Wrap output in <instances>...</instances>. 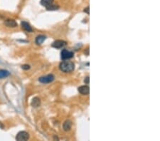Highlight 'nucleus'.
I'll return each mask as SVG.
<instances>
[{
    "label": "nucleus",
    "mask_w": 160,
    "mask_h": 141,
    "mask_svg": "<svg viewBox=\"0 0 160 141\" xmlns=\"http://www.w3.org/2000/svg\"><path fill=\"white\" fill-rule=\"evenodd\" d=\"M59 68H60V70L62 71L63 72L69 73V72H71L74 70L75 64L71 61H63L60 63Z\"/></svg>",
    "instance_id": "nucleus-1"
},
{
    "label": "nucleus",
    "mask_w": 160,
    "mask_h": 141,
    "mask_svg": "<svg viewBox=\"0 0 160 141\" xmlns=\"http://www.w3.org/2000/svg\"><path fill=\"white\" fill-rule=\"evenodd\" d=\"M29 139V134L26 131H20L16 136V140L18 141H28Z\"/></svg>",
    "instance_id": "nucleus-2"
},
{
    "label": "nucleus",
    "mask_w": 160,
    "mask_h": 141,
    "mask_svg": "<svg viewBox=\"0 0 160 141\" xmlns=\"http://www.w3.org/2000/svg\"><path fill=\"white\" fill-rule=\"evenodd\" d=\"M74 56V53L73 51H68L67 49H63L60 53V57L63 60H67L73 58Z\"/></svg>",
    "instance_id": "nucleus-3"
},
{
    "label": "nucleus",
    "mask_w": 160,
    "mask_h": 141,
    "mask_svg": "<svg viewBox=\"0 0 160 141\" xmlns=\"http://www.w3.org/2000/svg\"><path fill=\"white\" fill-rule=\"evenodd\" d=\"M54 79H55V76L53 74H49L47 76H42V77L39 78V82H41L42 84H49V83H51L52 81H53Z\"/></svg>",
    "instance_id": "nucleus-4"
},
{
    "label": "nucleus",
    "mask_w": 160,
    "mask_h": 141,
    "mask_svg": "<svg viewBox=\"0 0 160 141\" xmlns=\"http://www.w3.org/2000/svg\"><path fill=\"white\" fill-rule=\"evenodd\" d=\"M67 44L66 42L63 40H56L52 44V47L55 48H62Z\"/></svg>",
    "instance_id": "nucleus-5"
},
{
    "label": "nucleus",
    "mask_w": 160,
    "mask_h": 141,
    "mask_svg": "<svg viewBox=\"0 0 160 141\" xmlns=\"http://www.w3.org/2000/svg\"><path fill=\"white\" fill-rule=\"evenodd\" d=\"M4 24L6 26L10 27V28H14V27H16L17 26V23L14 19H6L4 21Z\"/></svg>",
    "instance_id": "nucleus-6"
},
{
    "label": "nucleus",
    "mask_w": 160,
    "mask_h": 141,
    "mask_svg": "<svg viewBox=\"0 0 160 141\" xmlns=\"http://www.w3.org/2000/svg\"><path fill=\"white\" fill-rule=\"evenodd\" d=\"M78 91L82 95H88L90 92V89L88 86H81L78 88Z\"/></svg>",
    "instance_id": "nucleus-7"
},
{
    "label": "nucleus",
    "mask_w": 160,
    "mask_h": 141,
    "mask_svg": "<svg viewBox=\"0 0 160 141\" xmlns=\"http://www.w3.org/2000/svg\"><path fill=\"white\" fill-rule=\"evenodd\" d=\"M21 27H22L25 31H28V32H32V31H33V29H32L31 25H30L28 22L23 21H21Z\"/></svg>",
    "instance_id": "nucleus-8"
},
{
    "label": "nucleus",
    "mask_w": 160,
    "mask_h": 141,
    "mask_svg": "<svg viewBox=\"0 0 160 141\" xmlns=\"http://www.w3.org/2000/svg\"><path fill=\"white\" fill-rule=\"evenodd\" d=\"M46 37L44 35H39L36 38V44L38 45H41L44 43V42L46 40Z\"/></svg>",
    "instance_id": "nucleus-9"
},
{
    "label": "nucleus",
    "mask_w": 160,
    "mask_h": 141,
    "mask_svg": "<svg viewBox=\"0 0 160 141\" xmlns=\"http://www.w3.org/2000/svg\"><path fill=\"white\" fill-rule=\"evenodd\" d=\"M31 104V105L34 108H38L41 105V100H40V99L38 97H35V98H33Z\"/></svg>",
    "instance_id": "nucleus-10"
},
{
    "label": "nucleus",
    "mask_w": 160,
    "mask_h": 141,
    "mask_svg": "<svg viewBox=\"0 0 160 141\" xmlns=\"http://www.w3.org/2000/svg\"><path fill=\"white\" fill-rule=\"evenodd\" d=\"M71 127H72V123L70 120H66L63 125V128L65 131H70L71 129Z\"/></svg>",
    "instance_id": "nucleus-11"
},
{
    "label": "nucleus",
    "mask_w": 160,
    "mask_h": 141,
    "mask_svg": "<svg viewBox=\"0 0 160 141\" xmlns=\"http://www.w3.org/2000/svg\"><path fill=\"white\" fill-rule=\"evenodd\" d=\"M53 1H54V0H41L40 3L42 6L47 8L49 6H51V4H53Z\"/></svg>",
    "instance_id": "nucleus-12"
},
{
    "label": "nucleus",
    "mask_w": 160,
    "mask_h": 141,
    "mask_svg": "<svg viewBox=\"0 0 160 141\" xmlns=\"http://www.w3.org/2000/svg\"><path fill=\"white\" fill-rule=\"evenodd\" d=\"M9 75H10V73H9L8 71H6V70H4V69L0 70V78H6V77H8Z\"/></svg>",
    "instance_id": "nucleus-13"
},
{
    "label": "nucleus",
    "mask_w": 160,
    "mask_h": 141,
    "mask_svg": "<svg viewBox=\"0 0 160 141\" xmlns=\"http://www.w3.org/2000/svg\"><path fill=\"white\" fill-rule=\"evenodd\" d=\"M58 9H59V6H57V5H55L53 4L46 8V9L49 10V11H55V10H58Z\"/></svg>",
    "instance_id": "nucleus-14"
},
{
    "label": "nucleus",
    "mask_w": 160,
    "mask_h": 141,
    "mask_svg": "<svg viewBox=\"0 0 160 141\" xmlns=\"http://www.w3.org/2000/svg\"><path fill=\"white\" fill-rule=\"evenodd\" d=\"M21 68L24 70H29L30 68V66L27 65V64H24V65L21 66Z\"/></svg>",
    "instance_id": "nucleus-15"
},
{
    "label": "nucleus",
    "mask_w": 160,
    "mask_h": 141,
    "mask_svg": "<svg viewBox=\"0 0 160 141\" xmlns=\"http://www.w3.org/2000/svg\"><path fill=\"white\" fill-rule=\"evenodd\" d=\"M89 79H90L89 76H87L86 78H85V79H84V82H85V84H89Z\"/></svg>",
    "instance_id": "nucleus-16"
},
{
    "label": "nucleus",
    "mask_w": 160,
    "mask_h": 141,
    "mask_svg": "<svg viewBox=\"0 0 160 141\" xmlns=\"http://www.w3.org/2000/svg\"><path fill=\"white\" fill-rule=\"evenodd\" d=\"M84 11L86 12L88 14H89V6H88L87 8H85V9H84Z\"/></svg>",
    "instance_id": "nucleus-17"
}]
</instances>
